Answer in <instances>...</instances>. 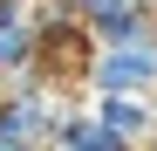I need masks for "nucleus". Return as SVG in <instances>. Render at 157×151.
<instances>
[{
  "label": "nucleus",
  "instance_id": "obj_1",
  "mask_svg": "<svg viewBox=\"0 0 157 151\" xmlns=\"http://www.w3.org/2000/svg\"><path fill=\"white\" fill-rule=\"evenodd\" d=\"M82 89H89V103H102V96H157V35L102 41L89 76H82Z\"/></svg>",
  "mask_w": 157,
  "mask_h": 151
},
{
  "label": "nucleus",
  "instance_id": "obj_2",
  "mask_svg": "<svg viewBox=\"0 0 157 151\" xmlns=\"http://www.w3.org/2000/svg\"><path fill=\"white\" fill-rule=\"evenodd\" d=\"M75 7H82L96 41H144V35H157V7L150 0H75Z\"/></svg>",
  "mask_w": 157,
  "mask_h": 151
},
{
  "label": "nucleus",
  "instance_id": "obj_3",
  "mask_svg": "<svg viewBox=\"0 0 157 151\" xmlns=\"http://www.w3.org/2000/svg\"><path fill=\"white\" fill-rule=\"evenodd\" d=\"M96 117L130 144V151H150L157 144V96H102Z\"/></svg>",
  "mask_w": 157,
  "mask_h": 151
},
{
  "label": "nucleus",
  "instance_id": "obj_4",
  "mask_svg": "<svg viewBox=\"0 0 157 151\" xmlns=\"http://www.w3.org/2000/svg\"><path fill=\"white\" fill-rule=\"evenodd\" d=\"M48 151H130V144L96 117V103H89V110L75 103V110L62 117V131H55V144H48Z\"/></svg>",
  "mask_w": 157,
  "mask_h": 151
},
{
  "label": "nucleus",
  "instance_id": "obj_5",
  "mask_svg": "<svg viewBox=\"0 0 157 151\" xmlns=\"http://www.w3.org/2000/svg\"><path fill=\"white\" fill-rule=\"evenodd\" d=\"M150 7H157V0H150Z\"/></svg>",
  "mask_w": 157,
  "mask_h": 151
},
{
  "label": "nucleus",
  "instance_id": "obj_6",
  "mask_svg": "<svg viewBox=\"0 0 157 151\" xmlns=\"http://www.w3.org/2000/svg\"><path fill=\"white\" fill-rule=\"evenodd\" d=\"M34 7H41V0H34Z\"/></svg>",
  "mask_w": 157,
  "mask_h": 151
},
{
  "label": "nucleus",
  "instance_id": "obj_7",
  "mask_svg": "<svg viewBox=\"0 0 157 151\" xmlns=\"http://www.w3.org/2000/svg\"><path fill=\"white\" fill-rule=\"evenodd\" d=\"M150 151H157V144H150Z\"/></svg>",
  "mask_w": 157,
  "mask_h": 151
}]
</instances>
